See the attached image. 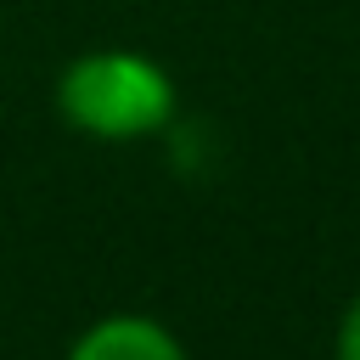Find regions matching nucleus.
<instances>
[{
    "instance_id": "obj_1",
    "label": "nucleus",
    "mask_w": 360,
    "mask_h": 360,
    "mask_svg": "<svg viewBox=\"0 0 360 360\" xmlns=\"http://www.w3.org/2000/svg\"><path fill=\"white\" fill-rule=\"evenodd\" d=\"M56 112L90 141H146L174 124V79L141 51H79L56 73Z\"/></svg>"
},
{
    "instance_id": "obj_2",
    "label": "nucleus",
    "mask_w": 360,
    "mask_h": 360,
    "mask_svg": "<svg viewBox=\"0 0 360 360\" xmlns=\"http://www.w3.org/2000/svg\"><path fill=\"white\" fill-rule=\"evenodd\" d=\"M62 360H186V343L152 321V315H135V309H118V315H101L90 321Z\"/></svg>"
},
{
    "instance_id": "obj_3",
    "label": "nucleus",
    "mask_w": 360,
    "mask_h": 360,
    "mask_svg": "<svg viewBox=\"0 0 360 360\" xmlns=\"http://www.w3.org/2000/svg\"><path fill=\"white\" fill-rule=\"evenodd\" d=\"M338 360H360V298H349L338 321Z\"/></svg>"
}]
</instances>
